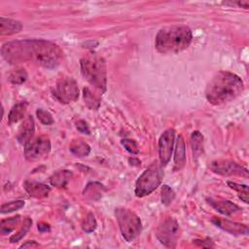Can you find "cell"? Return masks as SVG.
Listing matches in <instances>:
<instances>
[{
    "instance_id": "6da1fadb",
    "label": "cell",
    "mask_w": 249,
    "mask_h": 249,
    "mask_svg": "<svg viewBox=\"0 0 249 249\" xmlns=\"http://www.w3.org/2000/svg\"><path fill=\"white\" fill-rule=\"evenodd\" d=\"M1 53L3 58L11 64L32 61L50 69L58 66L63 57V52L59 46L41 39L16 40L5 43L2 46Z\"/></svg>"
},
{
    "instance_id": "7a4b0ae2",
    "label": "cell",
    "mask_w": 249,
    "mask_h": 249,
    "mask_svg": "<svg viewBox=\"0 0 249 249\" xmlns=\"http://www.w3.org/2000/svg\"><path fill=\"white\" fill-rule=\"evenodd\" d=\"M243 89L239 76L230 71H219L207 84L205 97L212 105H222L239 96Z\"/></svg>"
},
{
    "instance_id": "3957f363",
    "label": "cell",
    "mask_w": 249,
    "mask_h": 249,
    "mask_svg": "<svg viewBox=\"0 0 249 249\" xmlns=\"http://www.w3.org/2000/svg\"><path fill=\"white\" fill-rule=\"evenodd\" d=\"M192 30L186 25H170L160 29L156 36L155 47L163 54L178 53L192 43Z\"/></svg>"
},
{
    "instance_id": "277c9868",
    "label": "cell",
    "mask_w": 249,
    "mask_h": 249,
    "mask_svg": "<svg viewBox=\"0 0 249 249\" xmlns=\"http://www.w3.org/2000/svg\"><path fill=\"white\" fill-rule=\"evenodd\" d=\"M80 65L84 78L95 89L104 92L107 87V71L104 58L95 53H89L81 59Z\"/></svg>"
},
{
    "instance_id": "5b68a950",
    "label": "cell",
    "mask_w": 249,
    "mask_h": 249,
    "mask_svg": "<svg viewBox=\"0 0 249 249\" xmlns=\"http://www.w3.org/2000/svg\"><path fill=\"white\" fill-rule=\"evenodd\" d=\"M162 165L157 161L153 162L138 177L135 184V195L143 197L153 193L161 183L163 177Z\"/></svg>"
},
{
    "instance_id": "8992f818",
    "label": "cell",
    "mask_w": 249,
    "mask_h": 249,
    "mask_svg": "<svg viewBox=\"0 0 249 249\" xmlns=\"http://www.w3.org/2000/svg\"><path fill=\"white\" fill-rule=\"evenodd\" d=\"M115 216L123 237L127 242L133 241L142 230L140 218L132 210L124 207L116 208Z\"/></svg>"
},
{
    "instance_id": "52a82bcc",
    "label": "cell",
    "mask_w": 249,
    "mask_h": 249,
    "mask_svg": "<svg viewBox=\"0 0 249 249\" xmlns=\"http://www.w3.org/2000/svg\"><path fill=\"white\" fill-rule=\"evenodd\" d=\"M156 236L165 247H176L180 236V227L178 222L172 217L165 218L158 227Z\"/></svg>"
},
{
    "instance_id": "ba28073f",
    "label": "cell",
    "mask_w": 249,
    "mask_h": 249,
    "mask_svg": "<svg viewBox=\"0 0 249 249\" xmlns=\"http://www.w3.org/2000/svg\"><path fill=\"white\" fill-rule=\"evenodd\" d=\"M54 96L64 104L74 102L79 97V88L76 81L71 77H63L56 82Z\"/></svg>"
},
{
    "instance_id": "9c48e42d",
    "label": "cell",
    "mask_w": 249,
    "mask_h": 249,
    "mask_svg": "<svg viewBox=\"0 0 249 249\" xmlns=\"http://www.w3.org/2000/svg\"><path fill=\"white\" fill-rule=\"evenodd\" d=\"M51 148L50 138L46 135H41L32 138L24 145V156L30 161L38 160L46 157L50 153Z\"/></svg>"
},
{
    "instance_id": "30bf717a",
    "label": "cell",
    "mask_w": 249,
    "mask_h": 249,
    "mask_svg": "<svg viewBox=\"0 0 249 249\" xmlns=\"http://www.w3.org/2000/svg\"><path fill=\"white\" fill-rule=\"evenodd\" d=\"M210 169L223 176H241L248 177V170L235 161L230 160H217L211 162Z\"/></svg>"
},
{
    "instance_id": "8fae6325",
    "label": "cell",
    "mask_w": 249,
    "mask_h": 249,
    "mask_svg": "<svg viewBox=\"0 0 249 249\" xmlns=\"http://www.w3.org/2000/svg\"><path fill=\"white\" fill-rule=\"evenodd\" d=\"M175 139L174 128L166 129L159 139V158L161 165H166L170 160Z\"/></svg>"
},
{
    "instance_id": "7c38bea8",
    "label": "cell",
    "mask_w": 249,
    "mask_h": 249,
    "mask_svg": "<svg viewBox=\"0 0 249 249\" xmlns=\"http://www.w3.org/2000/svg\"><path fill=\"white\" fill-rule=\"evenodd\" d=\"M211 222L219 229L233 234V235H247L249 232L248 227L244 224L232 222L221 217H213Z\"/></svg>"
},
{
    "instance_id": "4fadbf2b",
    "label": "cell",
    "mask_w": 249,
    "mask_h": 249,
    "mask_svg": "<svg viewBox=\"0 0 249 249\" xmlns=\"http://www.w3.org/2000/svg\"><path fill=\"white\" fill-rule=\"evenodd\" d=\"M207 202L214 209H216L219 213L226 215V216L233 215L235 213L240 212V210H241L239 206H237L235 203H233L228 199L210 197V198H207Z\"/></svg>"
},
{
    "instance_id": "5bb4252c",
    "label": "cell",
    "mask_w": 249,
    "mask_h": 249,
    "mask_svg": "<svg viewBox=\"0 0 249 249\" xmlns=\"http://www.w3.org/2000/svg\"><path fill=\"white\" fill-rule=\"evenodd\" d=\"M34 132H35L34 120L32 116H28L25 118V120L22 122V124L18 127V130L17 133V140L21 145H25L32 139Z\"/></svg>"
},
{
    "instance_id": "9a60e30c",
    "label": "cell",
    "mask_w": 249,
    "mask_h": 249,
    "mask_svg": "<svg viewBox=\"0 0 249 249\" xmlns=\"http://www.w3.org/2000/svg\"><path fill=\"white\" fill-rule=\"evenodd\" d=\"M23 187L26 193L34 198L47 197L51 192V188L48 185L38 183V182L25 181L23 184Z\"/></svg>"
},
{
    "instance_id": "2e32d148",
    "label": "cell",
    "mask_w": 249,
    "mask_h": 249,
    "mask_svg": "<svg viewBox=\"0 0 249 249\" xmlns=\"http://www.w3.org/2000/svg\"><path fill=\"white\" fill-rule=\"evenodd\" d=\"M186 163V145L182 135H179L175 142L174 150V170H180Z\"/></svg>"
},
{
    "instance_id": "e0dca14e",
    "label": "cell",
    "mask_w": 249,
    "mask_h": 249,
    "mask_svg": "<svg viewBox=\"0 0 249 249\" xmlns=\"http://www.w3.org/2000/svg\"><path fill=\"white\" fill-rule=\"evenodd\" d=\"M0 20L1 35H13L18 33L22 28V24L18 20L7 18L4 17H1Z\"/></svg>"
},
{
    "instance_id": "ac0fdd59",
    "label": "cell",
    "mask_w": 249,
    "mask_h": 249,
    "mask_svg": "<svg viewBox=\"0 0 249 249\" xmlns=\"http://www.w3.org/2000/svg\"><path fill=\"white\" fill-rule=\"evenodd\" d=\"M26 109H27V102H25V101L18 102L16 105H14L9 113V116H8L9 124H16L18 121L22 120L25 116Z\"/></svg>"
},
{
    "instance_id": "d6986e66",
    "label": "cell",
    "mask_w": 249,
    "mask_h": 249,
    "mask_svg": "<svg viewBox=\"0 0 249 249\" xmlns=\"http://www.w3.org/2000/svg\"><path fill=\"white\" fill-rule=\"evenodd\" d=\"M72 177V172L69 170H59L53 173L51 178L50 182L53 186L56 188H65L69 183Z\"/></svg>"
},
{
    "instance_id": "ffe728a7",
    "label": "cell",
    "mask_w": 249,
    "mask_h": 249,
    "mask_svg": "<svg viewBox=\"0 0 249 249\" xmlns=\"http://www.w3.org/2000/svg\"><path fill=\"white\" fill-rule=\"evenodd\" d=\"M191 146L194 159L196 160L203 153V136L198 130L193 131L191 135Z\"/></svg>"
},
{
    "instance_id": "44dd1931",
    "label": "cell",
    "mask_w": 249,
    "mask_h": 249,
    "mask_svg": "<svg viewBox=\"0 0 249 249\" xmlns=\"http://www.w3.org/2000/svg\"><path fill=\"white\" fill-rule=\"evenodd\" d=\"M70 152L77 157H87L90 153L89 145L82 139H75L69 145Z\"/></svg>"
},
{
    "instance_id": "7402d4cb",
    "label": "cell",
    "mask_w": 249,
    "mask_h": 249,
    "mask_svg": "<svg viewBox=\"0 0 249 249\" xmlns=\"http://www.w3.org/2000/svg\"><path fill=\"white\" fill-rule=\"evenodd\" d=\"M20 222V216H13L7 219H3L0 222V233L2 235H6L8 233H11L13 231L16 230L18 225Z\"/></svg>"
},
{
    "instance_id": "603a6c76",
    "label": "cell",
    "mask_w": 249,
    "mask_h": 249,
    "mask_svg": "<svg viewBox=\"0 0 249 249\" xmlns=\"http://www.w3.org/2000/svg\"><path fill=\"white\" fill-rule=\"evenodd\" d=\"M83 98L86 106L90 110H97L100 107V98L89 88L83 89Z\"/></svg>"
},
{
    "instance_id": "cb8c5ba5",
    "label": "cell",
    "mask_w": 249,
    "mask_h": 249,
    "mask_svg": "<svg viewBox=\"0 0 249 249\" xmlns=\"http://www.w3.org/2000/svg\"><path fill=\"white\" fill-rule=\"evenodd\" d=\"M27 72L20 67L12 70L8 75V81L13 85H21L27 80Z\"/></svg>"
},
{
    "instance_id": "d4e9b609",
    "label": "cell",
    "mask_w": 249,
    "mask_h": 249,
    "mask_svg": "<svg viewBox=\"0 0 249 249\" xmlns=\"http://www.w3.org/2000/svg\"><path fill=\"white\" fill-rule=\"evenodd\" d=\"M31 226H32V220H31L29 217H26V218L23 220V223H22V225L20 226L19 230H18L15 234H13V235L10 237V242H11V243H15V242L19 241V240L27 233V231L30 230Z\"/></svg>"
},
{
    "instance_id": "484cf974",
    "label": "cell",
    "mask_w": 249,
    "mask_h": 249,
    "mask_svg": "<svg viewBox=\"0 0 249 249\" xmlns=\"http://www.w3.org/2000/svg\"><path fill=\"white\" fill-rule=\"evenodd\" d=\"M228 186L231 189L237 192L238 196L242 201H244L245 203H248V186L247 185H242V184H238V183H235V182L229 181Z\"/></svg>"
},
{
    "instance_id": "4316f807",
    "label": "cell",
    "mask_w": 249,
    "mask_h": 249,
    "mask_svg": "<svg viewBox=\"0 0 249 249\" xmlns=\"http://www.w3.org/2000/svg\"><path fill=\"white\" fill-rule=\"evenodd\" d=\"M96 226H97V223H96L94 215L92 213H89L86 216V218L83 220L81 227L84 231L89 233V232H92L96 229Z\"/></svg>"
},
{
    "instance_id": "83f0119b",
    "label": "cell",
    "mask_w": 249,
    "mask_h": 249,
    "mask_svg": "<svg viewBox=\"0 0 249 249\" xmlns=\"http://www.w3.org/2000/svg\"><path fill=\"white\" fill-rule=\"evenodd\" d=\"M175 198L174 191L167 185H163L161 188V202L164 205H169Z\"/></svg>"
},
{
    "instance_id": "f1b7e54d",
    "label": "cell",
    "mask_w": 249,
    "mask_h": 249,
    "mask_svg": "<svg viewBox=\"0 0 249 249\" xmlns=\"http://www.w3.org/2000/svg\"><path fill=\"white\" fill-rule=\"evenodd\" d=\"M23 206H24V201L23 200L10 201V202H7V203H4V204L1 205V213L2 214L10 213V212L18 210Z\"/></svg>"
},
{
    "instance_id": "f546056e",
    "label": "cell",
    "mask_w": 249,
    "mask_h": 249,
    "mask_svg": "<svg viewBox=\"0 0 249 249\" xmlns=\"http://www.w3.org/2000/svg\"><path fill=\"white\" fill-rule=\"evenodd\" d=\"M36 115H37L38 120H39L43 124H45V125H50V124H53V116H52V114H51L49 111H46V110L40 108V109H37Z\"/></svg>"
},
{
    "instance_id": "4dcf8cb0",
    "label": "cell",
    "mask_w": 249,
    "mask_h": 249,
    "mask_svg": "<svg viewBox=\"0 0 249 249\" xmlns=\"http://www.w3.org/2000/svg\"><path fill=\"white\" fill-rule=\"evenodd\" d=\"M122 145L124 147V149L129 152L130 154L136 155L139 153V148H138V144L132 140V139H122L121 140Z\"/></svg>"
},
{
    "instance_id": "1f68e13d",
    "label": "cell",
    "mask_w": 249,
    "mask_h": 249,
    "mask_svg": "<svg viewBox=\"0 0 249 249\" xmlns=\"http://www.w3.org/2000/svg\"><path fill=\"white\" fill-rule=\"evenodd\" d=\"M76 128L81 133H85V134H89L90 133L89 127L87 122H85L84 120H79L78 122H76Z\"/></svg>"
},
{
    "instance_id": "d6a6232c",
    "label": "cell",
    "mask_w": 249,
    "mask_h": 249,
    "mask_svg": "<svg viewBox=\"0 0 249 249\" xmlns=\"http://www.w3.org/2000/svg\"><path fill=\"white\" fill-rule=\"evenodd\" d=\"M194 243L196 244L197 246L199 247H213L214 244H213V241L210 239V238H206V239H196L194 240Z\"/></svg>"
},
{
    "instance_id": "836d02e7",
    "label": "cell",
    "mask_w": 249,
    "mask_h": 249,
    "mask_svg": "<svg viewBox=\"0 0 249 249\" xmlns=\"http://www.w3.org/2000/svg\"><path fill=\"white\" fill-rule=\"evenodd\" d=\"M40 245H39V243H37L36 241H34V240H28V241H26L25 243H23L21 246H20V248H27V247H31V248H33V247H39Z\"/></svg>"
},
{
    "instance_id": "e575fe53",
    "label": "cell",
    "mask_w": 249,
    "mask_h": 249,
    "mask_svg": "<svg viewBox=\"0 0 249 249\" xmlns=\"http://www.w3.org/2000/svg\"><path fill=\"white\" fill-rule=\"evenodd\" d=\"M38 230L41 232H44V231H50V226L48 224H46V223H40V224H38Z\"/></svg>"
},
{
    "instance_id": "d590c367",
    "label": "cell",
    "mask_w": 249,
    "mask_h": 249,
    "mask_svg": "<svg viewBox=\"0 0 249 249\" xmlns=\"http://www.w3.org/2000/svg\"><path fill=\"white\" fill-rule=\"evenodd\" d=\"M128 160H129L131 165H140V163H141L140 160L138 159H135V158H132V159L130 158Z\"/></svg>"
}]
</instances>
